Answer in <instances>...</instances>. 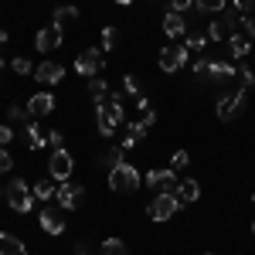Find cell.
I'll list each match as a JSON object with an SVG mask.
<instances>
[{"label": "cell", "mask_w": 255, "mask_h": 255, "mask_svg": "<svg viewBox=\"0 0 255 255\" xmlns=\"http://www.w3.org/2000/svg\"><path fill=\"white\" fill-rule=\"evenodd\" d=\"M123 92H126V96H133V99L143 96V92H139V82L133 79V75H126V79H123Z\"/></svg>", "instance_id": "d6a6232c"}, {"label": "cell", "mask_w": 255, "mask_h": 255, "mask_svg": "<svg viewBox=\"0 0 255 255\" xmlns=\"http://www.w3.org/2000/svg\"><path fill=\"white\" fill-rule=\"evenodd\" d=\"M208 34H187V41H184V48H187V51H204V48H208Z\"/></svg>", "instance_id": "83f0119b"}, {"label": "cell", "mask_w": 255, "mask_h": 255, "mask_svg": "<svg viewBox=\"0 0 255 255\" xmlns=\"http://www.w3.org/2000/svg\"><path fill=\"white\" fill-rule=\"evenodd\" d=\"M34 48H38V51H55V48H61V27L58 24L41 27L38 34H34Z\"/></svg>", "instance_id": "7c38bea8"}, {"label": "cell", "mask_w": 255, "mask_h": 255, "mask_svg": "<svg viewBox=\"0 0 255 255\" xmlns=\"http://www.w3.org/2000/svg\"><path fill=\"white\" fill-rule=\"evenodd\" d=\"M119 38H123V34H119V27H106V31H102V51L119 48Z\"/></svg>", "instance_id": "4316f807"}, {"label": "cell", "mask_w": 255, "mask_h": 255, "mask_svg": "<svg viewBox=\"0 0 255 255\" xmlns=\"http://www.w3.org/2000/svg\"><path fill=\"white\" fill-rule=\"evenodd\" d=\"M208 75L215 82H228L232 75H238L235 72V65H228V61H221V58H211V65H208Z\"/></svg>", "instance_id": "d6986e66"}, {"label": "cell", "mask_w": 255, "mask_h": 255, "mask_svg": "<svg viewBox=\"0 0 255 255\" xmlns=\"http://www.w3.org/2000/svg\"><path fill=\"white\" fill-rule=\"evenodd\" d=\"M126 96L123 92H109L102 106H96V123H99V136H113L119 129V123L126 119V109H123Z\"/></svg>", "instance_id": "6da1fadb"}, {"label": "cell", "mask_w": 255, "mask_h": 255, "mask_svg": "<svg viewBox=\"0 0 255 255\" xmlns=\"http://www.w3.org/2000/svg\"><path fill=\"white\" fill-rule=\"evenodd\" d=\"M0 197H3V191H0Z\"/></svg>", "instance_id": "bcb514c9"}, {"label": "cell", "mask_w": 255, "mask_h": 255, "mask_svg": "<svg viewBox=\"0 0 255 255\" xmlns=\"http://www.w3.org/2000/svg\"><path fill=\"white\" fill-rule=\"evenodd\" d=\"M252 204H255V194H252Z\"/></svg>", "instance_id": "f6af8a7d"}, {"label": "cell", "mask_w": 255, "mask_h": 255, "mask_svg": "<svg viewBox=\"0 0 255 255\" xmlns=\"http://www.w3.org/2000/svg\"><path fill=\"white\" fill-rule=\"evenodd\" d=\"M24 139H27V146H31V150H41V146L48 143V133L41 129L38 123H27V126H24Z\"/></svg>", "instance_id": "ffe728a7"}, {"label": "cell", "mask_w": 255, "mask_h": 255, "mask_svg": "<svg viewBox=\"0 0 255 255\" xmlns=\"http://www.w3.org/2000/svg\"><path fill=\"white\" fill-rule=\"evenodd\" d=\"M123 157H126V150H123V146H109V150H106V153L99 157V163L113 170V167H119V163H126V160H123Z\"/></svg>", "instance_id": "d4e9b609"}, {"label": "cell", "mask_w": 255, "mask_h": 255, "mask_svg": "<svg viewBox=\"0 0 255 255\" xmlns=\"http://www.w3.org/2000/svg\"><path fill=\"white\" fill-rule=\"evenodd\" d=\"M72 170H75V160H72V153L61 146V150H51V157H48V174L55 177V180H68L72 177Z\"/></svg>", "instance_id": "5b68a950"}, {"label": "cell", "mask_w": 255, "mask_h": 255, "mask_svg": "<svg viewBox=\"0 0 255 255\" xmlns=\"http://www.w3.org/2000/svg\"><path fill=\"white\" fill-rule=\"evenodd\" d=\"M75 255H92V252H89V245H85V242H79V249H75Z\"/></svg>", "instance_id": "b9f144b4"}, {"label": "cell", "mask_w": 255, "mask_h": 255, "mask_svg": "<svg viewBox=\"0 0 255 255\" xmlns=\"http://www.w3.org/2000/svg\"><path fill=\"white\" fill-rule=\"evenodd\" d=\"M7 119L10 123H31V113H27V106H7Z\"/></svg>", "instance_id": "484cf974"}, {"label": "cell", "mask_w": 255, "mask_h": 255, "mask_svg": "<svg viewBox=\"0 0 255 255\" xmlns=\"http://www.w3.org/2000/svg\"><path fill=\"white\" fill-rule=\"evenodd\" d=\"M238 20H242V27H245V34H249V38L255 41V17H252V14H245V17H238Z\"/></svg>", "instance_id": "74e56055"}, {"label": "cell", "mask_w": 255, "mask_h": 255, "mask_svg": "<svg viewBox=\"0 0 255 255\" xmlns=\"http://www.w3.org/2000/svg\"><path fill=\"white\" fill-rule=\"evenodd\" d=\"M102 68H106V51H102V48H85L79 58H75V72H79V75L96 79Z\"/></svg>", "instance_id": "277c9868"}, {"label": "cell", "mask_w": 255, "mask_h": 255, "mask_svg": "<svg viewBox=\"0 0 255 255\" xmlns=\"http://www.w3.org/2000/svg\"><path fill=\"white\" fill-rule=\"evenodd\" d=\"M10 139H14V129H10L7 123H0V146H7Z\"/></svg>", "instance_id": "ab89813d"}, {"label": "cell", "mask_w": 255, "mask_h": 255, "mask_svg": "<svg viewBox=\"0 0 255 255\" xmlns=\"http://www.w3.org/2000/svg\"><path fill=\"white\" fill-rule=\"evenodd\" d=\"M10 167H14L10 150H7V146H0V174H10Z\"/></svg>", "instance_id": "e575fe53"}, {"label": "cell", "mask_w": 255, "mask_h": 255, "mask_svg": "<svg viewBox=\"0 0 255 255\" xmlns=\"http://www.w3.org/2000/svg\"><path fill=\"white\" fill-rule=\"evenodd\" d=\"M89 96H92V102H96V106H102V102H106V96H109V85H106V79H102V75L89 79Z\"/></svg>", "instance_id": "7402d4cb"}, {"label": "cell", "mask_w": 255, "mask_h": 255, "mask_svg": "<svg viewBox=\"0 0 255 255\" xmlns=\"http://www.w3.org/2000/svg\"><path fill=\"white\" fill-rule=\"evenodd\" d=\"M238 14H225V17H218L208 24V38L211 41H228V38H235L238 34Z\"/></svg>", "instance_id": "9c48e42d"}, {"label": "cell", "mask_w": 255, "mask_h": 255, "mask_svg": "<svg viewBox=\"0 0 255 255\" xmlns=\"http://www.w3.org/2000/svg\"><path fill=\"white\" fill-rule=\"evenodd\" d=\"M102 255H129V252H126V245L119 238H106L102 242Z\"/></svg>", "instance_id": "f1b7e54d"}, {"label": "cell", "mask_w": 255, "mask_h": 255, "mask_svg": "<svg viewBox=\"0 0 255 255\" xmlns=\"http://www.w3.org/2000/svg\"><path fill=\"white\" fill-rule=\"evenodd\" d=\"M0 255H27V249H24V242L17 235L0 232Z\"/></svg>", "instance_id": "ac0fdd59"}, {"label": "cell", "mask_w": 255, "mask_h": 255, "mask_svg": "<svg viewBox=\"0 0 255 255\" xmlns=\"http://www.w3.org/2000/svg\"><path fill=\"white\" fill-rule=\"evenodd\" d=\"M160 68L167 72V75H174L177 68H184V61H187V48L184 44H170V48H163L160 51Z\"/></svg>", "instance_id": "30bf717a"}, {"label": "cell", "mask_w": 255, "mask_h": 255, "mask_svg": "<svg viewBox=\"0 0 255 255\" xmlns=\"http://www.w3.org/2000/svg\"><path fill=\"white\" fill-rule=\"evenodd\" d=\"M252 7H255V0H235V10H238V17L252 14Z\"/></svg>", "instance_id": "8d00e7d4"}, {"label": "cell", "mask_w": 255, "mask_h": 255, "mask_svg": "<svg viewBox=\"0 0 255 255\" xmlns=\"http://www.w3.org/2000/svg\"><path fill=\"white\" fill-rule=\"evenodd\" d=\"M177 211H180V197L167 194V191H160V197L150 204V218H153V221H170Z\"/></svg>", "instance_id": "52a82bcc"}, {"label": "cell", "mask_w": 255, "mask_h": 255, "mask_svg": "<svg viewBox=\"0 0 255 255\" xmlns=\"http://www.w3.org/2000/svg\"><path fill=\"white\" fill-rule=\"evenodd\" d=\"M10 68H14L17 75H34V65H31L27 58H14V61H10Z\"/></svg>", "instance_id": "1f68e13d"}, {"label": "cell", "mask_w": 255, "mask_h": 255, "mask_svg": "<svg viewBox=\"0 0 255 255\" xmlns=\"http://www.w3.org/2000/svg\"><path fill=\"white\" fill-rule=\"evenodd\" d=\"M48 143H51V150H61V146H65V136H61V129H48Z\"/></svg>", "instance_id": "d590c367"}, {"label": "cell", "mask_w": 255, "mask_h": 255, "mask_svg": "<svg viewBox=\"0 0 255 255\" xmlns=\"http://www.w3.org/2000/svg\"><path fill=\"white\" fill-rule=\"evenodd\" d=\"M191 7H194V0H170V10H177V14H184Z\"/></svg>", "instance_id": "f35d334b"}, {"label": "cell", "mask_w": 255, "mask_h": 255, "mask_svg": "<svg viewBox=\"0 0 255 255\" xmlns=\"http://www.w3.org/2000/svg\"><path fill=\"white\" fill-rule=\"evenodd\" d=\"M72 20H79V7H72V3H61V7H55V24H58V27L72 24Z\"/></svg>", "instance_id": "cb8c5ba5"}, {"label": "cell", "mask_w": 255, "mask_h": 255, "mask_svg": "<svg viewBox=\"0 0 255 255\" xmlns=\"http://www.w3.org/2000/svg\"><path fill=\"white\" fill-rule=\"evenodd\" d=\"M177 197H180V204H194L197 197H201V184H197L194 177L180 180V184H177Z\"/></svg>", "instance_id": "e0dca14e"}, {"label": "cell", "mask_w": 255, "mask_h": 255, "mask_svg": "<svg viewBox=\"0 0 255 255\" xmlns=\"http://www.w3.org/2000/svg\"><path fill=\"white\" fill-rule=\"evenodd\" d=\"M163 34H167V38H180V34H187V20H184V14L167 10V17H163Z\"/></svg>", "instance_id": "2e32d148"}, {"label": "cell", "mask_w": 255, "mask_h": 255, "mask_svg": "<svg viewBox=\"0 0 255 255\" xmlns=\"http://www.w3.org/2000/svg\"><path fill=\"white\" fill-rule=\"evenodd\" d=\"M235 72L242 75V85H245V89H252V85H255V72L249 68V65H245V61H238V68H235Z\"/></svg>", "instance_id": "4dcf8cb0"}, {"label": "cell", "mask_w": 255, "mask_h": 255, "mask_svg": "<svg viewBox=\"0 0 255 255\" xmlns=\"http://www.w3.org/2000/svg\"><path fill=\"white\" fill-rule=\"evenodd\" d=\"M116 3H133V0H116Z\"/></svg>", "instance_id": "7bdbcfd3"}, {"label": "cell", "mask_w": 255, "mask_h": 255, "mask_svg": "<svg viewBox=\"0 0 255 255\" xmlns=\"http://www.w3.org/2000/svg\"><path fill=\"white\" fill-rule=\"evenodd\" d=\"M31 191H34V197H38V201H51V197L58 194V184H55V177H51V180H38Z\"/></svg>", "instance_id": "603a6c76"}, {"label": "cell", "mask_w": 255, "mask_h": 255, "mask_svg": "<svg viewBox=\"0 0 255 255\" xmlns=\"http://www.w3.org/2000/svg\"><path fill=\"white\" fill-rule=\"evenodd\" d=\"M51 109H55V96L51 92H34L31 102H27V113L31 116H48Z\"/></svg>", "instance_id": "9a60e30c"}, {"label": "cell", "mask_w": 255, "mask_h": 255, "mask_svg": "<svg viewBox=\"0 0 255 255\" xmlns=\"http://www.w3.org/2000/svg\"><path fill=\"white\" fill-rule=\"evenodd\" d=\"M187 163H191V153H187V150H177L174 157H170V167H174V170H184Z\"/></svg>", "instance_id": "836d02e7"}, {"label": "cell", "mask_w": 255, "mask_h": 255, "mask_svg": "<svg viewBox=\"0 0 255 255\" xmlns=\"http://www.w3.org/2000/svg\"><path fill=\"white\" fill-rule=\"evenodd\" d=\"M252 232H255V221H252Z\"/></svg>", "instance_id": "ee69618b"}, {"label": "cell", "mask_w": 255, "mask_h": 255, "mask_svg": "<svg viewBox=\"0 0 255 255\" xmlns=\"http://www.w3.org/2000/svg\"><path fill=\"white\" fill-rule=\"evenodd\" d=\"M58 208L61 211H75L82 201H85V187L82 184H72V180H61L58 184Z\"/></svg>", "instance_id": "8992f818"}, {"label": "cell", "mask_w": 255, "mask_h": 255, "mask_svg": "<svg viewBox=\"0 0 255 255\" xmlns=\"http://www.w3.org/2000/svg\"><path fill=\"white\" fill-rule=\"evenodd\" d=\"M139 184H143V177H139V170L133 163H119V167L109 170V187H113L116 194H133Z\"/></svg>", "instance_id": "7a4b0ae2"}, {"label": "cell", "mask_w": 255, "mask_h": 255, "mask_svg": "<svg viewBox=\"0 0 255 255\" xmlns=\"http://www.w3.org/2000/svg\"><path fill=\"white\" fill-rule=\"evenodd\" d=\"M177 174L174 167H167V170H146V187H160V191H167V194H177Z\"/></svg>", "instance_id": "8fae6325"}, {"label": "cell", "mask_w": 255, "mask_h": 255, "mask_svg": "<svg viewBox=\"0 0 255 255\" xmlns=\"http://www.w3.org/2000/svg\"><path fill=\"white\" fill-rule=\"evenodd\" d=\"M245 92H249V89L242 85V89H235V92H228V96L218 99V119H225V123L235 119L238 113H242V106H245Z\"/></svg>", "instance_id": "ba28073f"}, {"label": "cell", "mask_w": 255, "mask_h": 255, "mask_svg": "<svg viewBox=\"0 0 255 255\" xmlns=\"http://www.w3.org/2000/svg\"><path fill=\"white\" fill-rule=\"evenodd\" d=\"M41 228L48 235H65V215H61V208H44L41 211Z\"/></svg>", "instance_id": "5bb4252c"}, {"label": "cell", "mask_w": 255, "mask_h": 255, "mask_svg": "<svg viewBox=\"0 0 255 255\" xmlns=\"http://www.w3.org/2000/svg\"><path fill=\"white\" fill-rule=\"evenodd\" d=\"M34 79H38L41 85H58V82L65 79V68H61L58 61H41L38 68H34Z\"/></svg>", "instance_id": "4fadbf2b"}, {"label": "cell", "mask_w": 255, "mask_h": 255, "mask_svg": "<svg viewBox=\"0 0 255 255\" xmlns=\"http://www.w3.org/2000/svg\"><path fill=\"white\" fill-rule=\"evenodd\" d=\"M208 65H211V58H204V55H201V58L194 61V75H208Z\"/></svg>", "instance_id": "60d3db41"}, {"label": "cell", "mask_w": 255, "mask_h": 255, "mask_svg": "<svg viewBox=\"0 0 255 255\" xmlns=\"http://www.w3.org/2000/svg\"><path fill=\"white\" fill-rule=\"evenodd\" d=\"M7 204H10V211H17V215H27L31 208H34V191L27 187V180H20L14 177L10 184H7Z\"/></svg>", "instance_id": "3957f363"}, {"label": "cell", "mask_w": 255, "mask_h": 255, "mask_svg": "<svg viewBox=\"0 0 255 255\" xmlns=\"http://www.w3.org/2000/svg\"><path fill=\"white\" fill-rule=\"evenodd\" d=\"M225 3H228V0H194L197 10H208V14H221V10H225Z\"/></svg>", "instance_id": "f546056e"}, {"label": "cell", "mask_w": 255, "mask_h": 255, "mask_svg": "<svg viewBox=\"0 0 255 255\" xmlns=\"http://www.w3.org/2000/svg\"><path fill=\"white\" fill-rule=\"evenodd\" d=\"M228 48H232V58L235 61H245V55L252 51V41L242 38V34H235V38H228Z\"/></svg>", "instance_id": "44dd1931"}]
</instances>
